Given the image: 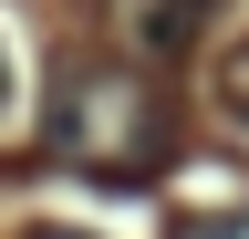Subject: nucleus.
I'll return each mask as SVG.
<instances>
[{
	"mask_svg": "<svg viewBox=\"0 0 249 239\" xmlns=\"http://www.w3.org/2000/svg\"><path fill=\"white\" fill-rule=\"evenodd\" d=\"M0 104H11V52H0Z\"/></svg>",
	"mask_w": 249,
	"mask_h": 239,
	"instance_id": "5",
	"label": "nucleus"
},
{
	"mask_svg": "<svg viewBox=\"0 0 249 239\" xmlns=\"http://www.w3.org/2000/svg\"><path fill=\"white\" fill-rule=\"evenodd\" d=\"M218 104H229V125H249V42H229V63H218Z\"/></svg>",
	"mask_w": 249,
	"mask_h": 239,
	"instance_id": "4",
	"label": "nucleus"
},
{
	"mask_svg": "<svg viewBox=\"0 0 249 239\" xmlns=\"http://www.w3.org/2000/svg\"><path fill=\"white\" fill-rule=\"evenodd\" d=\"M177 239H249V208H187Z\"/></svg>",
	"mask_w": 249,
	"mask_h": 239,
	"instance_id": "3",
	"label": "nucleus"
},
{
	"mask_svg": "<svg viewBox=\"0 0 249 239\" xmlns=\"http://www.w3.org/2000/svg\"><path fill=\"white\" fill-rule=\"evenodd\" d=\"M42 156L104 187H145L177 156V94L156 83V63L124 52H62L42 83Z\"/></svg>",
	"mask_w": 249,
	"mask_h": 239,
	"instance_id": "1",
	"label": "nucleus"
},
{
	"mask_svg": "<svg viewBox=\"0 0 249 239\" xmlns=\"http://www.w3.org/2000/svg\"><path fill=\"white\" fill-rule=\"evenodd\" d=\"M218 0H124V42H135V63H177L187 42L208 32Z\"/></svg>",
	"mask_w": 249,
	"mask_h": 239,
	"instance_id": "2",
	"label": "nucleus"
},
{
	"mask_svg": "<svg viewBox=\"0 0 249 239\" xmlns=\"http://www.w3.org/2000/svg\"><path fill=\"white\" fill-rule=\"evenodd\" d=\"M31 239H83V229H31Z\"/></svg>",
	"mask_w": 249,
	"mask_h": 239,
	"instance_id": "6",
	"label": "nucleus"
}]
</instances>
